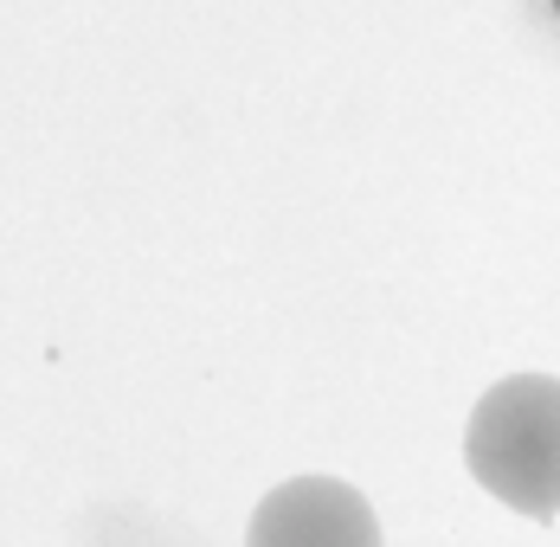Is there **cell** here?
<instances>
[{"instance_id":"7a4b0ae2","label":"cell","mask_w":560,"mask_h":547,"mask_svg":"<svg viewBox=\"0 0 560 547\" xmlns=\"http://www.w3.org/2000/svg\"><path fill=\"white\" fill-rule=\"evenodd\" d=\"M245 547H381V522L341 477H290L252 509Z\"/></svg>"},{"instance_id":"6da1fadb","label":"cell","mask_w":560,"mask_h":547,"mask_svg":"<svg viewBox=\"0 0 560 547\" xmlns=\"http://www.w3.org/2000/svg\"><path fill=\"white\" fill-rule=\"evenodd\" d=\"M464 464L483 490L515 515H560V381L555 374H509L497 381L464 432Z\"/></svg>"}]
</instances>
